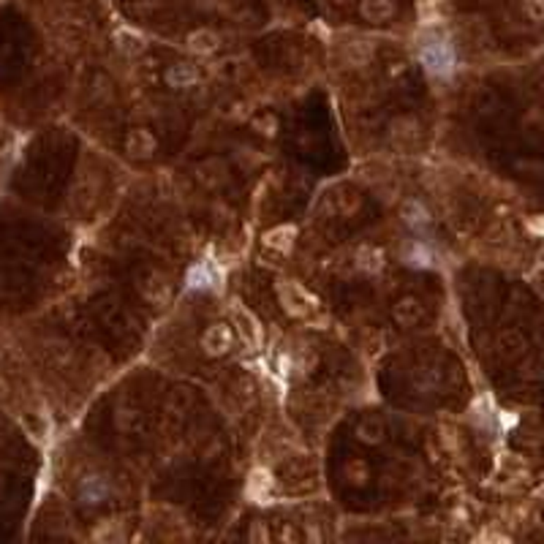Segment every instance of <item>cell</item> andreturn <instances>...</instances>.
Listing matches in <instances>:
<instances>
[{"instance_id": "6da1fadb", "label": "cell", "mask_w": 544, "mask_h": 544, "mask_svg": "<svg viewBox=\"0 0 544 544\" xmlns=\"http://www.w3.org/2000/svg\"><path fill=\"white\" fill-rule=\"evenodd\" d=\"M419 58H422V63L427 65L433 74H449V71H452V63H455L449 44L441 41V39H433V41L422 44Z\"/></svg>"}]
</instances>
